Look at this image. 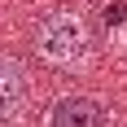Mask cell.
Instances as JSON below:
<instances>
[{
  "mask_svg": "<svg viewBox=\"0 0 127 127\" xmlns=\"http://www.w3.org/2000/svg\"><path fill=\"white\" fill-rule=\"evenodd\" d=\"M31 44H35L39 62L57 66V70H75V66L88 57L92 35H88V22H83L75 9H48L35 22V31H31Z\"/></svg>",
  "mask_w": 127,
  "mask_h": 127,
  "instance_id": "6da1fadb",
  "label": "cell"
},
{
  "mask_svg": "<svg viewBox=\"0 0 127 127\" xmlns=\"http://www.w3.org/2000/svg\"><path fill=\"white\" fill-rule=\"evenodd\" d=\"M44 127H110V105L88 92H66L48 105Z\"/></svg>",
  "mask_w": 127,
  "mask_h": 127,
  "instance_id": "7a4b0ae2",
  "label": "cell"
},
{
  "mask_svg": "<svg viewBox=\"0 0 127 127\" xmlns=\"http://www.w3.org/2000/svg\"><path fill=\"white\" fill-rule=\"evenodd\" d=\"M26 83H31L26 62L18 57V53L0 48V123H9V118L22 110V101H26Z\"/></svg>",
  "mask_w": 127,
  "mask_h": 127,
  "instance_id": "3957f363",
  "label": "cell"
},
{
  "mask_svg": "<svg viewBox=\"0 0 127 127\" xmlns=\"http://www.w3.org/2000/svg\"><path fill=\"white\" fill-rule=\"evenodd\" d=\"M127 22V0H110L105 4V26L114 31V26H123Z\"/></svg>",
  "mask_w": 127,
  "mask_h": 127,
  "instance_id": "277c9868",
  "label": "cell"
}]
</instances>
